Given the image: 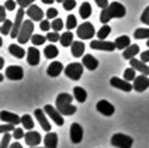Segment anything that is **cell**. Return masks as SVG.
Returning <instances> with one entry per match:
<instances>
[{"label":"cell","instance_id":"1","mask_svg":"<svg viewBox=\"0 0 149 148\" xmlns=\"http://www.w3.org/2000/svg\"><path fill=\"white\" fill-rule=\"evenodd\" d=\"M127 13L124 4L118 3V1H113L108 4V7L103 8V11L100 13V21L104 24V23H108L111 18H123Z\"/></svg>","mask_w":149,"mask_h":148},{"label":"cell","instance_id":"2","mask_svg":"<svg viewBox=\"0 0 149 148\" xmlns=\"http://www.w3.org/2000/svg\"><path fill=\"white\" fill-rule=\"evenodd\" d=\"M73 97L72 95L69 93H59L58 97H56V109L59 110V113L62 116H72L76 113V106L72 105L73 102Z\"/></svg>","mask_w":149,"mask_h":148},{"label":"cell","instance_id":"3","mask_svg":"<svg viewBox=\"0 0 149 148\" xmlns=\"http://www.w3.org/2000/svg\"><path fill=\"white\" fill-rule=\"evenodd\" d=\"M34 23L31 18L28 20H24V23L20 28V33H18V37H17V42L21 45V44H27V42L31 40V37L34 35Z\"/></svg>","mask_w":149,"mask_h":148},{"label":"cell","instance_id":"4","mask_svg":"<svg viewBox=\"0 0 149 148\" xmlns=\"http://www.w3.org/2000/svg\"><path fill=\"white\" fill-rule=\"evenodd\" d=\"M134 144V140L123 133H117L111 137V145L117 148H131Z\"/></svg>","mask_w":149,"mask_h":148},{"label":"cell","instance_id":"5","mask_svg":"<svg viewBox=\"0 0 149 148\" xmlns=\"http://www.w3.org/2000/svg\"><path fill=\"white\" fill-rule=\"evenodd\" d=\"M77 37L80 38V40H91L94 35H96V30H94V27L91 23H82V24L77 27Z\"/></svg>","mask_w":149,"mask_h":148},{"label":"cell","instance_id":"6","mask_svg":"<svg viewBox=\"0 0 149 148\" xmlns=\"http://www.w3.org/2000/svg\"><path fill=\"white\" fill-rule=\"evenodd\" d=\"M65 75H66L69 79L72 81H79L83 75V66L82 64L79 62H73V64H69V65L65 68Z\"/></svg>","mask_w":149,"mask_h":148},{"label":"cell","instance_id":"7","mask_svg":"<svg viewBox=\"0 0 149 148\" xmlns=\"http://www.w3.org/2000/svg\"><path fill=\"white\" fill-rule=\"evenodd\" d=\"M24 8L20 7L17 10L16 13V20H14V24H13V30H11V33H10V37L11 38H17L18 37V33H20V28H21V25L24 23Z\"/></svg>","mask_w":149,"mask_h":148},{"label":"cell","instance_id":"8","mask_svg":"<svg viewBox=\"0 0 149 148\" xmlns=\"http://www.w3.org/2000/svg\"><path fill=\"white\" fill-rule=\"evenodd\" d=\"M44 110H45V113L48 114V117H51L52 120H54V123L58 124L59 127L61 126H63L65 124V120H63V116L59 113V110L56 107L51 106V105H47V106L44 107Z\"/></svg>","mask_w":149,"mask_h":148},{"label":"cell","instance_id":"9","mask_svg":"<svg viewBox=\"0 0 149 148\" xmlns=\"http://www.w3.org/2000/svg\"><path fill=\"white\" fill-rule=\"evenodd\" d=\"M90 48L91 49H97V51H114L117 48L116 42H110V41H104V40H96V41L90 42Z\"/></svg>","mask_w":149,"mask_h":148},{"label":"cell","instance_id":"10","mask_svg":"<svg viewBox=\"0 0 149 148\" xmlns=\"http://www.w3.org/2000/svg\"><path fill=\"white\" fill-rule=\"evenodd\" d=\"M6 78L11 81H21L24 78V71L18 65H10L6 69Z\"/></svg>","mask_w":149,"mask_h":148},{"label":"cell","instance_id":"11","mask_svg":"<svg viewBox=\"0 0 149 148\" xmlns=\"http://www.w3.org/2000/svg\"><path fill=\"white\" fill-rule=\"evenodd\" d=\"M110 85L113 86V88H117V89H120V90L123 92H131L134 89V85L128 82V81H125V79H121V78H117V76H113L111 79H110Z\"/></svg>","mask_w":149,"mask_h":148},{"label":"cell","instance_id":"12","mask_svg":"<svg viewBox=\"0 0 149 148\" xmlns=\"http://www.w3.org/2000/svg\"><path fill=\"white\" fill-rule=\"evenodd\" d=\"M70 141L73 142V144H79V142H82L83 140V128L82 126L79 123H73L70 126Z\"/></svg>","mask_w":149,"mask_h":148},{"label":"cell","instance_id":"13","mask_svg":"<svg viewBox=\"0 0 149 148\" xmlns=\"http://www.w3.org/2000/svg\"><path fill=\"white\" fill-rule=\"evenodd\" d=\"M24 140H25V144H27L28 147H38V144L42 141V138H41V134L38 131L30 130L28 133H25Z\"/></svg>","mask_w":149,"mask_h":148},{"label":"cell","instance_id":"14","mask_svg":"<svg viewBox=\"0 0 149 148\" xmlns=\"http://www.w3.org/2000/svg\"><path fill=\"white\" fill-rule=\"evenodd\" d=\"M149 88V76L148 75H138V78L134 79V90L143 92Z\"/></svg>","mask_w":149,"mask_h":148},{"label":"cell","instance_id":"15","mask_svg":"<svg viewBox=\"0 0 149 148\" xmlns=\"http://www.w3.org/2000/svg\"><path fill=\"white\" fill-rule=\"evenodd\" d=\"M96 109H97L99 113H101L103 116H107V117L113 116L114 114V112H116L114 106H113L110 102H107V100H100V102H97Z\"/></svg>","mask_w":149,"mask_h":148},{"label":"cell","instance_id":"16","mask_svg":"<svg viewBox=\"0 0 149 148\" xmlns=\"http://www.w3.org/2000/svg\"><path fill=\"white\" fill-rule=\"evenodd\" d=\"M34 114H35V117H37V121L41 124L42 130H45L47 133H49L51 131V124H49V121H48V119H47V113H45V110L35 109Z\"/></svg>","mask_w":149,"mask_h":148},{"label":"cell","instance_id":"17","mask_svg":"<svg viewBox=\"0 0 149 148\" xmlns=\"http://www.w3.org/2000/svg\"><path fill=\"white\" fill-rule=\"evenodd\" d=\"M40 51L37 47H30V48L27 49V62H28V65L31 66H37L40 64Z\"/></svg>","mask_w":149,"mask_h":148},{"label":"cell","instance_id":"18","mask_svg":"<svg viewBox=\"0 0 149 148\" xmlns=\"http://www.w3.org/2000/svg\"><path fill=\"white\" fill-rule=\"evenodd\" d=\"M25 13H27L28 18H31L33 21H42V18H44V11H42L41 7H38L37 4L30 6V7L27 8Z\"/></svg>","mask_w":149,"mask_h":148},{"label":"cell","instance_id":"19","mask_svg":"<svg viewBox=\"0 0 149 148\" xmlns=\"http://www.w3.org/2000/svg\"><path fill=\"white\" fill-rule=\"evenodd\" d=\"M0 119L1 121L4 123H10V124H21V117H18L16 113H10L7 110H1L0 112Z\"/></svg>","mask_w":149,"mask_h":148},{"label":"cell","instance_id":"20","mask_svg":"<svg viewBox=\"0 0 149 148\" xmlns=\"http://www.w3.org/2000/svg\"><path fill=\"white\" fill-rule=\"evenodd\" d=\"M62 71H65V69H63V65H62L59 61H54V62L48 66L47 74L49 75L51 78H56V76H59V75L62 74Z\"/></svg>","mask_w":149,"mask_h":148},{"label":"cell","instance_id":"21","mask_svg":"<svg viewBox=\"0 0 149 148\" xmlns=\"http://www.w3.org/2000/svg\"><path fill=\"white\" fill-rule=\"evenodd\" d=\"M130 64L132 66L135 71H138V72H141L142 75H149V66L145 64V62H142L141 59H136V58H132L131 61H130Z\"/></svg>","mask_w":149,"mask_h":148},{"label":"cell","instance_id":"22","mask_svg":"<svg viewBox=\"0 0 149 148\" xmlns=\"http://www.w3.org/2000/svg\"><path fill=\"white\" fill-rule=\"evenodd\" d=\"M82 62H83V66L87 68L89 71H94V69H97V66H99V61L93 57V55H90V54L83 55Z\"/></svg>","mask_w":149,"mask_h":148},{"label":"cell","instance_id":"23","mask_svg":"<svg viewBox=\"0 0 149 148\" xmlns=\"http://www.w3.org/2000/svg\"><path fill=\"white\" fill-rule=\"evenodd\" d=\"M44 144L47 148H58V134L56 133H47L45 138H44Z\"/></svg>","mask_w":149,"mask_h":148},{"label":"cell","instance_id":"24","mask_svg":"<svg viewBox=\"0 0 149 148\" xmlns=\"http://www.w3.org/2000/svg\"><path fill=\"white\" fill-rule=\"evenodd\" d=\"M138 52H139V47H138V45H134V44H131L130 47H127V48L123 51V57H124V59L131 61L134 57H136V55H138Z\"/></svg>","mask_w":149,"mask_h":148},{"label":"cell","instance_id":"25","mask_svg":"<svg viewBox=\"0 0 149 148\" xmlns=\"http://www.w3.org/2000/svg\"><path fill=\"white\" fill-rule=\"evenodd\" d=\"M70 51L74 58H80L84 54V44L82 41H73V44L70 45Z\"/></svg>","mask_w":149,"mask_h":148},{"label":"cell","instance_id":"26","mask_svg":"<svg viewBox=\"0 0 149 148\" xmlns=\"http://www.w3.org/2000/svg\"><path fill=\"white\" fill-rule=\"evenodd\" d=\"M8 52H10L13 57L18 58V59L24 58V55H25L24 48H23L21 45H18V44H11V45H8Z\"/></svg>","mask_w":149,"mask_h":148},{"label":"cell","instance_id":"27","mask_svg":"<svg viewBox=\"0 0 149 148\" xmlns=\"http://www.w3.org/2000/svg\"><path fill=\"white\" fill-rule=\"evenodd\" d=\"M73 96L79 103H84L87 99V92L83 89L82 86H74L73 88Z\"/></svg>","mask_w":149,"mask_h":148},{"label":"cell","instance_id":"28","mask_svg":"<svg viewBox=\"0 0 149 148\" xmlns=\"http://www.w3.org/2000/svg\"><path fill=\"white\" fill-rule=\"evenodd\" d=\"M114 42H116V45H117V49L124 51L127 47L131 45V38H130L128 35H121V37H118Z\"/></svg>","mask_w":149,"mask_h":148},{"label":"cell","instance_id":"29","mask_svg":"<svg viewBox=\"0 0 149 148\" xmlns=\"http://www.w3.org/2000/svg\"><path fill=\"white\" fill-rule=\"evenodd\" d=\"M79 14H80V17H82L83 20H87V18L91 16V6L87 1L82 3V6L79 8Z\"/></svg>","mask_w":149,"mask_h":148},{"label":"cell","instance_id":"30","mask_svg":"<svg viewBox=\"0 0 149 148\" xmlns=\"http://www.w3.org/2000/svg\"><path fill=\"white\" fill-rule=\"evenodd\" d=\"M58 48L55 47V45H47L45 48H44V55L47 59H54V58L58 57Z\"/></svg>","mask_w":149,"mask_h":148},{"label":"cell","instance_id":"31","mask_svg":"<svg viewBox=\"0 0 149 148\" xmlns=\"http://www.w3.org/2000/svg\"><path fill=\"white\" fill-rule=\"evenodd\" d=\"M72 44H73V34L70 31L61 34V45L62 47H70Z\"/></svg>","mask_w":149,"mask_h":148},{"label":"cell","instance_id":"32","mask_svg":"<svg viewBox=\"0 0 149 148\" xmlns=\"http://www.w3.org/2000/svg\"><path fill=\"white\" fill-rule=\"evenodd\" d=\"M21 124H23V127H24L25 130H33L34 128V120H33V117L30 114H24V116H21Z\"/></svg>","mask_w":149,"mask_h":148},{"label":"cell","instance_id":"33","mask_svg":"<svg viewBox=\"0 0 149 148\" xmlns=\"http://www.w3.org/2000/svg\"><path fill=\"white\" fill-rule=\"evenodd\" d=\"M134 37L136 40H149V28H136Z\"/></svg>","mask_w":149,"mask_h":148},{"label":"cell","instance_id":"34","mask_svg":"<svg viewBox=\"0 0 149 148\" xmlns=\"http://www.w3.org/2000/svg\"><path fill=\"white\" fill-rule=\"evenodd\" d=\"M110 33H111V27L108 24H104L101 28H100L99 31H97V37H99V40H106L108 35H110Z\"/></svg>","mask_w":149,"mask_h":148},{"label":"cell","instance_id":"35","mask_svg":"<svg viewBox=\"0 0 149 148\" xmlns=\"http://www.w3.org/2000/svg\"><path fill=\"white\" fill-rule=\"evenodd\" d=\"M79 25H77V20H76V16L73 14H69L66 18V28L69 31H72L73 28H77Z\"/></svg>","mask_w":149,"mask_h":148},{"label":"cell","instance_id":"36","mask_svg":"<svg viewBox=\"0 0 149 148\" xmlns=\"http://www.w3.org/2000/svg\"><path fill=\"white\" fill-rule=\"evenodd\" d=\"M13 24H14V23H11L10 20H6V21L3 23V25H1V28H0V33L3 34V35H6V34L10 35L11 30H13Z\"/></svg>","mask_w":149,"mask_h":148},{"label":"cell","instance_id":"37","mask_svg":"<svg viewBox=\"0 0 149 148\" xmlns=\"http://www.w3.org/2000/svg\"><path fill=\"white\" fill-rule=\"evenodd\" d=\"M47 41V37H44V35H40V34H34L33 37H31V42H33V45H42L44 42Z\"/></svg>","mask_w":149,"mask_h":148},{"label":"cell","instance_id":"38","mask_svg":"<svg viewBox=\"0 0 149 148\" xmlns=\"http://www.w3.org/2000/svg\"><path fill=\"white\" fill-rule=\"evenodd\" d=\"M51 25H52V31H56V33H59L62 28H63V21L61 20V18H54V21L51 23Z\"/></svg>","mask_w":149,"mask_h":148},{"label":"cell","instance_id":"39","mask_svg":"<svg viewBox=\"0 0 149 148\" xmlns=\"http://www.w3.org/2000/svg\"><path fill=\"white\" fill-rule=\"evenodd\" d=\"M135 78H136V76H135V69H134L132 66H131V68H127L124 71V79L125 81L130 82V81H134Z\"/></svg>","mask_w":149,"mask_h":148},{"label":"cell","instance_id":"40","mask_svg":"<svg viewBox=\"0 0 149 148\" xmlns=\"http://www.w3.org/2000/svg\"><path fill=\"white\" fill-rule=\"evenodd\" d=\"M13 135H10L8 133L3 134V138H1V142H0V148H10V140H11Z\"/></svg>","mask_w":149,"mask_h":148},{"label":"cell","instance_id":"41","mask_svg":"<svg viewBox=\"0 0 149 148\" xmlns=\"http://www.w3.org/2000/svg\"><path fill=\"white\" fill-rule=\"evenodd\" d=\"M16 130V124H1L0 126V133L1 134H6V133H10V131H14Z\"/></svg>","mask_w":149,"mask_h":148},{"label":"cell","instance_id":"42","mask_svg":"<svg viewBox=\"0 0 149 148\" xmlns=\"http://www.w3.org/2000/svg\"><path fill=\"white\" fill-rule=\"evenodd\" d=\"M47 40L49 42H56V41H61V35H59L56 31H51V33L47 34Z\"/></svg>","mask_w":149,"mask_h":148},{"label":"cell","instance_id":"43","mask_svg":"<svg viewBox=\"0 0 149 148\" xmlns=\"http://www.w3.org/2000/svg\"><path fill=\"white\" fill-rule=\"evenodd\" d=\"M74 7H76V0H65L63 1V8L68 10V11L73 10Z\"/></svg>","mask_w":149,"mask_h":148},{"label":"cell","instance_id":"44","mask_svg":"<svg viewBox=\"0 0 149 148\" xmlns=\"http://www.w3.org/2000/svg\"><path fill=\"white\" fill-rule=\"evenodd\" d=\"M41 24H40V28H41L42 31H47V33H49V30L52 28V25H51V23L48 21V18L47 20H42V21H40Z\"/></svg>","mask_w":149,"mask_h":148},{"label":"cell","instance_id":"45","mask_svg":"<svg viewBox=\"0 0 149 148\" xmlns=\"http://www.w3.org/2000/svg\"><path fill=\"white\" fill-rule=\"evenodd\" d=\"M24 130L23 128H16L14 131H13V137H14V140H21V138H24Z\"/></svg>","mask_w":149,"mask_h":148},{"label":"cell","instance_id":"46","mask_svg":"<svg viewBox=\"0 0 149 148\" xmlns=\"http://www.w3.org/2000/svg\"><path fill=\"white\" fill-rule=\"evenodd\" d=\"M16 1H17V4H18L20 7L25 8V7H30V6H33L35 0H16Z\"/></svg>","mask_w":149,"mask_h":148},{"label":"cell","instance_id":"47","mask_svg":"<svg viewBox=\"0 0 149 148\" xmlns=\"http://www.w3.org/2000/svg\"><path fill=\"white\" fill-rule=\"evenodd\" d=\"M17 6L18 4H17V1H14V0H6V3H4V7L7 8V10H10V11H14Z\"/></svg>","mask_w":149,"mask_h":148},{"label":"cell","instance_id":"48","mask_svg":"<svg viewBox=\"0 0 149 148\" xmlns=\"http://www.w3.org/2000/svg\"><path fill=\"white\" fill-rule=\"evenodd\" d=\"M141 21L143 24L149 25V6L145 7V10H143V13H142V16H141Z\"/></svg>","mask_w":149,"mask_h":148},{"label":"cell","instance_id":"49","mask_svg":"<svg viewBox=\"0 0 149 148\" xmlns=\"http://www.w3.org/2000/svg\"><path fill=\"white\" fill-rule=\"evenodd\" d=\"M45 14H47V18H48V20H49V18H56V17H58V10L51 7V8H48V11H47Z\"/></svg>","mask_w":149,"mask_h":148},{"label":"cell","instance_id":"50","mask_svg":"<svg viewBox=\"0 0 149 148\" xmlns=\"http://www.w3.org/2000/svg\"><path fill=\"white\" fill-rule=\"evenodd\" d=\"M94 1H96V4H97L101 10H103V8H106V7H108V0H94Z\"/></svg>","mask_w":149,"mask_h":148},{"label":"cell","instance_id":"51","mask_svg":"<svg viewBox=\"0 0 149 148\" xmlns=\"http://www.w3.org/2000/svg\"><path fill=\"white\" fill-rule=\"evenodd\" d=\"M139 59H141L142 62L148 64V62H149V49H148V51H143V52H142V54H141V58H139Z\"/></svg>","mask_w":149,"mask_h":148},{"label":"cell","instance_id":"52","mask_svg":"<svg viewBox=\"0 0 149 148\" xmlns=\"http://www.w3.org/2000/svg\"><path fill=\"white\" fill-rule=\"evenodd\" d=\"M6 10H7V8L3 7V6L0 7V21H1V23H4V21L7 20V18H6Z\"/></svg>","mask_w":149,"mask_h":148},{"label":"cell","instance_id":"53","mask_svg":"<svg viewBox=\"0 0 149 148\" xmlns=\"http://www.w3.org/2000/svg\"><path fill=\"white\" fill-rule=\"evenodd\" d=\"M10 148H23V145H21L20 142H13V144L10 145Z\"/></svg>","mask_w":149,"mask_h":148},{"label":"cell","instance_id":"54","mask_svg":"<svg viewBox=\"0 0 149 148\" xmlns=\"http://www.w3.org/2000/svg\"><path fill=\"white\" fill-rule=\"evenodd\" d=\"M41 1H42V3H45V4H52L55 0H41Z\"/></svg>","mask_w":149,"mask_h":148},{"label":"cell","instance_id":"55","mask_svg":"<svg viewBox=\"0 0 149 148\" xmlns=\"http://www.w3.org/2000/svg\"><path fill=\"white\" fill-rule=\"evenodd\" d=\"M3 64H4V59H3V58H0V68H3Z\"/></svg>","mask_w":149,"mask_h":148},{"label":"cell","instance_id":"56","mask_svg":"<svg viewBox=\"0 0 149 148\" xmlns=\"http://www.w3.org/2000/svg\"><path fill=\"white\" fill-rule=\"evenodd\" d=\"M30 148H47V147H30Z\"/></svg>","mask_w":149,"mask_h":148},{"label":"cell","instance_id":"57","mask_svg":"<svg viewBox=\"0 0 149 148\" xmlns=\"http://www.w3.org/2000/svg\"><path fill=\"white\" fill-rule=\"evenodd\" d=\"M55 1H58V3H59V1H62V3H63V1H65V0H55Z\"/></svg>","mask_w":149,"mask_h":148},{"label":"cell","instance_id":"58","mask_svg":"<svg viewBox=\"0 0 149 148\" xmlns=\"http://www.w3.org/2000/svg\"><path fill=\"white\" fill-rule=\"evenodd\" d=\"M146 45H148V47H149V40H148V44H146Z\"/></svg>","mask_w":149,"mask_h":148}]
</instances>
